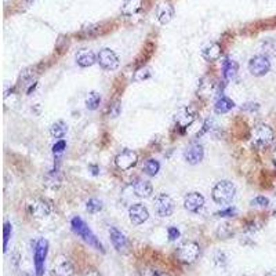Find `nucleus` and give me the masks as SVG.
Instances as JSON below:
<instances>
[{"instance_id": "obj_33", "label": "nucleus", "mask_w": 276, "mask_h": 276, "mask_svg": "<svg viewBox=\"0 0 276 276\" xmlns=\"http://www.w3.org/2000/svg\"><path fill=\"white\" fill-rule=\"evenodd\" d=\"M66 149V143L64 140H58L57 143L53 145V153L54 155H60Z\"/></svg>"}, {"instance_id": "obj_4", "label": "nucleus", "mask_w": 276, "mask_h": 276, "mask_svg": "<svg viewBox=\"0 0 276 276\" xmlns=\"http://www.w3.org/2000/svg\"><path fill=\"white\" fill-rule=\"evenodd\" d=\"M49 253V242L45 238L39 239L35 244V254H33V264H35L36 276L45 275V262Z\"/></svg>"}, {"instance_id": "obj_24", "label": "nucleus", "mask_w": 276, "mask_h": 276, "mask_svg": "<svg viewBox=\"0 0 276 276\" xmlns=\"http://www.w3.org/2000/svg\"><path fill=\"white\" fill-rule=\"evenodd\" d=\"M260 51L268 58H276V39H265L261 42Z\"/></svg>"}, {"instance_id": "obj_12", "label": "nucleus", "mask_w": 276, "mask_h": 276, "mask_svg": "<svg viewBox=\"0 0 276 276\" xmlns=\"http://www.w3.org/2000/svg\"><path fill=\"white\" fill-rule=\"evenodd\" d=\"M51 276H75V268L66 257L60 256L54 262Z\"/></svg>"}, {"instance_id": "obj_42", "label": "nucleus", "mask_w": 276, "mask_h": 276, "mask_svg": "<svg viewBox=\"0 0 276 276\" xmlns=\"http://www.w3.org/2000/svg\"><path fill=\"white\" fill-rule=\"evenodd\" d=\"M275 164H276V151H275Z\"/></svg>"}, {"instance_id": "obj_34", "label": "nucleus", "mask_w": 276, "mask_h": 276, "mask_svg": "<svg viewBox=\"0 0 276 276\" xmlns=\"http://www.w3.org/2000/svg\"><path fill=\"white\" fill-rule=\"evenodd\" d=\"M167 233H169V239L171 242L177 241L179 236H181V232H179V228H176V227H170L169 229H167Z\"/></svg>"}, {"instance_id": "obj_30", "label": "nucleus", "mask_w": 276, "mask_h": 276, "mask_svg": "<svg viewBox=\"0 0 276 276\" xmlns=\"http://www.w3.org/2000/svg\"><path fill=\"white\" fill-rule=\"evenodd\" d=\"M151 78V69L149 68H140L138 71L134 73V81H144Z\"/></svg>"}, {"instance_id": "obj_15", "label": "nucleus", "mask_w": 276, "mask_h": 276, "mask_svg": "<svg viewBox=\"0 0 276 276\" xmlns=\"http://www.w3.org/2000/svg\"><path fill=\"white\" fill-rule=\"evenodd\" d=\"M184 158L189 164H197L205 158V149L200 144H191L184 152Z\"/></svg>"}, {"instance_id": "obj_36", "label": "nucleus", "mask_w": 276, "mask_h": 276, "mask_svg": "<svg viewBox=\"0 0 276 276\" xmlns=\"http://www.w3.org/2000/svg\"><path fill=\"white\" fill-rule=\"evenodd\" d=\"M260 105L257 102H247V104H244L243 107H242V111H251V112H254V111H259Z\"/></svg>"}, {"instance_id": "obj_22", "label": "nucleus", "mask_w": 276, "mask_h": 276, "mask_svg": "<svg viewBox=\"0 0 276 276\" xmlns=\"http://www.w3.org/2000/svg\"><path fill=\"white\" fill-rule=\"evenodd\" d=\"M233 107H235V102L231 98L221 96V97H218V99L214 104V112L217 115H224V114H228Z\"/></svg>"}, {"instance_id": "obj_21", "label": "nucleus", "mask_w": 276, "mask_h": 276, "mask_svg": "<svg viewBox=\"0 0 276 276\" xmlns=\"http://www.w3.org/2000/svg\"><path fill=\"white\" fill-rule=\"evenodd\" d=\"M76 63L81 68H89V66H93L94 64L97 63V57L90 50H81L76 55Z\"/></svg>"}, {"instance_id": "obj_16", "label": "nucleus", "mask_w": 276, "mask_h": 276, "mask_svg": "<svg viewBox=\"0 0 276 276\" xmlns=\"http://www.w3.org/2000/svg\"><path fill=\"white\" fill-rule=\"evenodd\" d=\"M195 117L196 114L192 108H181L179 112H177V115H176V123H177V126H179L181 130H185V129H188L189 126L195 122Z\"/></svg>"}, {"instance_id": "obj_11", "label": "nucleus", "mask_w": 276, "mask_h": 276, "mask_svg": "<svg viewBox=\"0 0 276 276\" xmlns=\"http://www.w3.org/2000/svg\"><path fill=\"white\" fill-rule=\"evenodd\" d=\"M109 238H111V242L114 244V247L117 253L120 254H127L129 250H130V243H129V239L126 238V235L123 232H120L117 228L112 227L109 229Z\"/></svg>"}, {"instance_id": "obj_2", "label": "nucleus", "mask_w": 276, "mask_h": 276, "mask_svg": "<svg viewBox=\"0 0 276 276\" xmlns=\"http://www.w3.org/2000/svg\"><path fill=\"white\" fill-rule=\"evenodd\" d=\"M236 194V188L232 184L231 181L228 179H223V181H218L215 185L213 187L211 191V196H213V200L217 205H229L233 197Z\"/></svg>"}, {"instance_id": "obj_28", "label": "nucleus", "mask_w": 276, "mask_h": 276, "mask_svg": "<svg viewBox=\"0 0 276 276\" xmlns=\"http://www.w3.org/2000/svg\"><path fill=\"white\" fill-rule=\"evenodd\" d=\"M102 207H104V206H102V202L98 200V199H96V197L89 199L87 203H86V210H87L90 214L99 213V211L102 210Z\"/></svg>"}, {"instance_id": "obj_40", "label": "nucleus", "mask_w": 276, "mask_h": 276, "mask_svg": "<svg viewBox=\"0 0 276 276\" xmlns=\"http://www.w3.org/2000/svg\"><path fill=\"white\" fill-rule=\"evenodd\" d=\"M267 276H276V274H269V275H267Z\"/></svg>"}, {"instance_id": "obj_19", "label": "nucleus", "mask_w": 276, "mask_h": 276, "mask_svg": "<svg viewBox=\"0 0 276 276\" xmlns=\"http://www.w3.org/2000/svg\"><path fill=\"white\" fill-rule=\"evenodd\" d=\"M221 54H223V49H221V46L218 45V43H210V45L206 46L205 49H203V51H202L203 58H205L206 61H209V63L218 61L221 58Z\"/></svg>"}, {"instance_id": "obj_17", "label": "nucleus", "mask_w": 276, "mask_h": 276, "mask_svg": "<svg viewBox=\"0 0 276 276\" xmlns=\"http://www.w3.org/2000/svg\"><path fill=\"white\" fill-rule=\"evenodd\" d=\"M133 191L135 195L138 197H151L152 194H153V187L149 181H145V179H137L133 182Z\"/></svg>"}, {"instance_id": "obj_35", "label": "nucleus", "mask_w": 276, "mask_h": 276, "mask_svg": "<svg viewBox=\"0 0 276 276\" xmlns=\"http://www.w3.org/2000/svg\"><path fill=\"white\" fill-rule=\"evenodd\" d=\"M217 215H218V217H233V215H236V209H233V207H228V209H225V210L218 211Z\"/></svg>"}, {"instance_id": "obj_29", "label": "nucleus", "mask_w": 276, "mask_h": 276, "mask_svg": "<svg viewBox=\"0 0 276 276\" xmlns=\"http://www.w3.org/2000/svg\"><path fill=\"white\" fill-rule=\"evenodd\" d=\"M11 232H13V225L10 221H4V227H3V247H4V253L9 249V241L11 238Z\"/></svg>"}, {"instance_id": "obj_1", "label": "nucleus", "mask_w": 276, "mask_h": 276, "mask_svg": "<svg viewBox=\"0 0 276 276\" xmlns=\"http://www.w3.org/2000/svg\"><path fill=\"white\" fill-rule=\"evenodd\" d=\"M72 231L75 232L79 238H81L83 241L86 242L87 244H90L91 247H94L101 253H105V249L102 246V243L98 241V238L94 235V232L89 228V225L81 220V217H73L71 221Z\"/></svg>"}, {"instance_id": "obj_14", "label": "nucleus", "mask_w": 276, "mask_h": 276, "mask_svg": "<svg viewBox=\"0 0 276 276\" xmlns=\"http://www.w3.org/2000/svg\"><path fill=\"white\" fill-rule=\"evenodd\" d=\"M205 206V197L199 192H191L184 199V207L191 213H199Z\"/></svg>"}, {"instance_id": "obj_32", "label": "nucleus", "mask_w": 276, "mask_h": 276, "mask_svg": "<svg viewBox=\"0 0 276 276\" xmlns=\"http://www.w3.org/2000/svg\"><path fill=\"white\" fill-rule=\"evenodd\" d=\"M251 206H256V207H268L269 206V199L265 196H257L251 200Z\"/></svg>"}, {"instance_id": "obj_38", "label": "nucleus", "mask_w": 276, "mask_h": 276, "mask_svg": "<svg viewBox=\"0 0 276 276\" xmlns=\"http://www.w3.org/2000/svg\"><path fill=\"white\" fill-rule=\"evenodd\" d=\"M152 276H169L164 272H161V271H152Z\"/></svg>"}, {"instance_id": "obj_8", "label": "nucleus", "mask_w": 276, "mask_h": 276, "mask_svg": "<svg viewBox=\"0 0 276 276\" xmlns=\"http://www.w3.org/2000/svg\"><path fill=\"white\" fill-rule=\"evenodd\" d=\"M51 210H53V207L50 205V202H47L46 199H42V197L33 199L28 205V213L35 218H45L51 213Z\"/></svg>"}, {"instance_id": "obj_25", "label": "nucleus", "mask_w": 276, "mask_h": 276, "mask_svg": "<svg viewBox=\"0 0 276 276\" xmlns=\"http://www.w3.org/2000/svg\"><path fill=\"white\" fill-rule=\"evenodd\" d=\"M66 131H68V126L65 125L63 120L55 122V123L50 127V134H51V137H53V138H58V140L64 138V135L66 134Z\"/></svg>"}, {"instance_id": "obj_18", "label": "nucleus", "mask_w": 276, "mask_h": 276, "mask_svg": "<svg viewBox=\"0 0 276 276\" xmlns=\"http://www.w3.org/2000/svg\"><path fill=\"white\" fill-rule=\"evenodd\" d=\"M156 17H158V21L161 22L162 25H166L169 24L170 21L174 17V9L173 6L169 4V3H162L158 6L156 9Z\"/></svg>"}, {"instance_id": "obj_31", "label": "nucleus", "mask_w": 276, "mask_h": 276, "mask_svg": "<svg viewBox=\"0 0 276 276\" xmlns=\"http://www.w3.org/2000/svg\"><path fill=\"white\" fill-rule=\"evenodd\" d=\"M47 184L49 185H51L53 188L58 187L60 185V182H61V177H58V170H53L50 174H47Z\"/></svg>"}, {"instance_id": "obj_3", "label": "nucleus", "mask_w": 276, "mask_h": 276, "mask_svg": "<svg viewBox=\"0 0 276 276\" xmlns=\"http://www.w3.org/2000/svg\"><path fill=\"white\" fill-rule=\"evenodd\" d=\"M274 138H275L274 130L268 125H257L251 131V141L254 144V146H257L260 149L268 148L274 143Z\"/></svg>"}, {"instance_id": "obj_20", "label": "nucleus", "mask_w": 276, "mask_h": 276, "mask_svg": "<svg viewBox=\"0 0 276 276\" xmlns=\"http://www.w3.org/2000/svg\"><path fill=\"white\" fill-rule=\"evenodd\" d=\"M239 71V65L236 61H233L231 58H225L223 61V76L227 81H233L238 75Z\"/></svg>"}, {"instance_id": "obj_9", "label": "nucleus", "mask_w": 276, "mask_h": 276, "mask_svg": "<svg viewBox=\"0 0 276 276\" xmlns=\"http://www.w3.org/2000/svg\"><path fill=\"white\" fill-rule=\"evenodd\" d=\"M137 162H138V155L133 149H125L115 158L116 166H117V169H120L122 171L133 169L134 166L137 164Z\"/></svg>"}, {"instance_id": "obj_10", "label": "nucleus", "mask_w": 276, "mask_h": 276, "mask_svg": "<svg viewBox=\"0 0 276 276\" xmlns=\"http://www.w3.org/2000/svg\"><path fill=\"white\" fill-rule=\"evenodd\" d=\"M155 211L161 217H170L174 213V200L166 194H161L155 197Z\"/></svg>"}, {"instance_id": "obj_37", "label": "nucleus", "mask_w": 276, "mask_h": 276, "mask_svg": "<svg viewBox=\"0 0 276 276\" xmlns=\"http://www.w3.org/2000/svg\"><path fill=\"white\" fill-rule=\"evenodd\" d=\"M83 276H102L98 271H96V269H87L84 274H83Z\"/></svg>"}, {"instance_id": "obj_13", "label": "nucleus", "mask_w": 276, "mask_h": 276, "mask_svg": "<svg viewBox=\"0 0 276 276\" xmlns=\"http://www.w3.org/2000/svg\"><path fill=\"white\" fill-rule=\"evenodd\" d=\"M129 218L134 225H141L149 218V211L143 203H134L129 209Z\"/></svg>"}, {"instance_id": "obj_7", "label": "nucleus", "mask_w": 276, "mask_h": 276, "mask_svg": "<svg viewBox=\"0 0 276 276\" xmlns=\"http://www.w3.org/2000/svg\"><path fill=\"white\" fill-rule=\"evenodd\" d=\"M97 63L99 66L105 71H115L119 66V57L111 49H102L99 50L97 55Z\"/></svg>"}, {"instance_id": "obj_23", "label": "nucleus", "mask_w": 276, "mask_h": 276, "mask_svg": "<svg viewBox=\"0 0 276 276\" xmlns=\"http://www.w3.org/2000/svg\"><path fill=\"white\" fill-rule=\"evenodd\" d=\"M141 9H143V0H125L122 6V14L126 17L135 16Z\"/></svg>"}, {"instance_id": "obj_27", "label": "nucleus", "mask_w": 276, "mask_h": 276, "mask_svg": "<svg viewBox=\"0 0 276 276\" xmlns=\"http://www.w3.org/2000/svg\"><path fill=\"white\" fill-rule=\"evenodd\" d=\"M101 104V96L98 94L97 91H91L89 93V96L86 98V108L89 111H96Z\"/></svg>"}, {"instance_id": "obj_6", "label": "nucleus", "mask_w": 276, "mask_h": 276, "mask_svg": "<svg viewBox=\"0 0 276 276\" xmlns=\"http://www.w3.org/2000/svg\"><path fill=\"white\" fill-rule=\"evenodd\" d=\"M269 71H271V61L268 57L260 54V55H254L253 58H250L249 72L253 76L261 78V76H265Z\"/></svg>"}, {"instance_id": "obj_26", "label": "nucleus", "mask_w": 276, "mask_h": 276, "mask_svg": "<svg viewBox=\"0 0 276 276\" xmlns=\"http://www.w3.org/2000/svg\"><path fill=\"white\" fill-rule=\"evenodd\" d=\"M161 170V163L156 159H148L144 164V173L149 177H155Z\"/></svg>"}, {"instance_id": "obj_41", "label": "nucleus", "mask_w": 276, "mask_h": 276, "mask_svg": "<svg viewBox=\"0 0 276 276\" xmlns=\"http://www.w3.org/2000/svg\"><path fill=\"white\" fill-rule=\"evenodd\" d=\"M274 217H275V218H276V210H275V211H274Z\"/></svg>"}, {"instance_id": "obj_39", "label": "nucleus", "mask_w": 276, "mask_h": 276, "mask_svg": "<svg viewBox=\"0 0 276 276\" xmlns=\"http://www.w3.org/2000/svg\"><path fill=\"white\" fill-rule=\"evenodd\" d=\"M90 169L93 170V174H94V176H97V174H98V167H97V166H93V164H91V166H90Z\"/></svg>"}, {"instance_id": "obj_5", "label": "nucleus", "mask_w": 276, "mask_h": 276, "mask_svg": "<svg viewBox=\"0 0 276 276\" xmlns=\"http://www.w3.org/2000/svg\"><path fill=\"white\" fill-rule=\"evenodd\" d=\"M200 254V247L196 242H187L184 243L177 251V257L182 264H194L196 260L199 259Z\"/></svg>"}]
</instances>
